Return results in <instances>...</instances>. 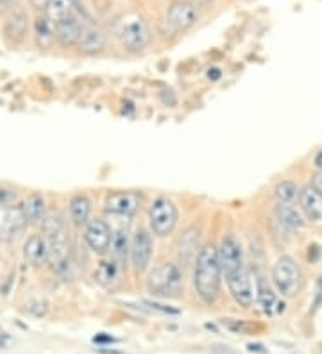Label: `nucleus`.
Wrapping results in <instances>:
<instances>
[{
    "label": "nucleus",
    "instance_id": "obj_21",
    "mask_svg": "<svg viewBox=\"0 0 322 354\" xmlns=\"http://www.w3.org/2000/svg\"><path fill=\"white\" fill-rule=\"evenodd\" d=\"M35 38L39 48H51L56 39V24L47 15H38L35 18Z\"/></svg>",
    "mask_w": 322,
    "mask_h": 354
},
{
    "label": "nucleus",
    "instance_id": "obj_27",
    "mask_svg": "<svg viewBox=\"0 0 322 354\" xmlns=\"http://www.w3.org/2000/svg\"><path fill=\"white\" fill-rule=\"evenodd\" d=\"M72 11H73V0H48L45 15L51 18L52 22L57 24L61 22L63 18L72 17Z\"/></svg>",
    "mask_w": 322,
    "mask_h": 354
},
{
    "label": "nucleus",
    "instance_id": "obj_1",
    "mask_svg": "<svg viewBox=\"0 0 322 354\" xmlns=\"http://www.w3.org/2000/svg\"><path fill=\"white\" fill-rule=\"evenodd\" d=\"M222 267H220L219 249L215 245H204L199 251L193 270V286L202 303L213 304L220 294Z\"/></svg>",
    "mask_w": 322,
    "mask_h": 354
},
{
    "label": "nucleus",
    "instance_id": "obj_14",
    "mask_svg": "<svg viewBox=\"0 0 322 354\" xmlns=\"http://www.w3.org/2000/svg\"><path fill=\"white\" fill-rule=\"evenodd\" d=\"M107 44V36L100 27L93 26V24H88V26L82 27L81 38H79L78 48L81 54L84 56H95L99 52L104 50Z\"/></svg>",
    "mask_w": 322,
    "mask_h": 354
},
{
    "label": "nucleus",
    "instance_id": "obj_23",
    "mask_svg": "<svg viewBox=\"0 0 322 354\" xmlns=\"http://www.w3.org/2000/svg\"><path fill=\"white\" fill-rule=\"evenodd\" d=\"M197 247H199V229L190 227L183 234L179 242V258L185 265L193 263V259H197Z\"/></svg>",
    "mask_w": 322,
    "mask_h": 354
},
{
    "label": "nucleus",
    "instance_id": "obj_4",
    "mask_svg": "<svg viewBox=\"0 0 322 354\" xmlns=\"http://www.w3.org/2000/svg\"><path fill=\"white\" fill-rule=\"evenodd\" d=\"M272 281L276 290L285 297H294L301 288V270L294 258L281 256L272 268Z\"/></svg>",
    "mask_w": 322,
    "mask_h": 354
},
{
    "label": "nucleus",
    "instance_id": "obj_25",
    "mask_svg": "<svg viewBox=\"0 0 322 354\" xmlns=\"http://www.w3.org/2000/svg\"><path fill=\"white\" fill-rule=\"evenodd\" d=\"M131 249V240H129L127 227H118L111 234V252L113 258L118 261H124Z\"/></svg>",
    "mask_w": 322,
    "mask_h": 354
},
{
    "label": "nucleus",
    "instance_id": "obj_26",
    "mask_svg": "<svg viewBox=\"0 0 322 354\" xmlns=\"http://www.w3.org/2000/svg\"><path fill=\"white\" fill-rule=\"evenodd\" d=\"M276 218L285 229H290V231H296V229L303 227V218L297 213V209H294L292 206L288 204H279L276 207Z\"/></svg>",
    "mask_w": 322,
    "mask_h": 354
},
{
    "label": "nucleus",
    "instance_id": "obj_13",
    "mask_svg": "<svg viewBox=\"0 0 322 354\" xmlns=\"http://www.w3.org/2000/svg\"><path fill=\"white\" fill-rule=\"evenodd\" d=\"M47 243H48V261L52 263V267L61 270V268L66 267L69 263V254H70V242L69 234L64 229L57 231L54 234H48Z\"/></svg>",
    "mask_w": 322,
    "mask_h": 354
},
{
    "label": "nucleus",
    "instance_id": "obj_16",
    "mask_svg": "<svg viewBox=\"0 0 322 354\" xmlns=\"http://www.w3.org/2000/svg\"><path fill=\"white\" fill-rule=\"evenodd\" d=\"M299 206L312 222H322V194L314 186H306L299 194Z\"/></svg>",
    "mask_w": 322,
    "mask_h": 354
},
{
    "label": "nucleus",
    "instance_id": "obj_39",
    "mask_svg": "<svg viewBox=\"0 0 322 354\" xmlns=\"http://www.w3.org/2000/svg\"><path fill=\"white\" fill-rule=\"evenodd\" d=\"M193 6H210L213 0H188Z\"/></svg>",
    "mask_w": 322,
    "mask_h": 354
},
{
    "label": "nucleus",
    "instance_id": "obj_7",
    "mask_svg": "<svg viewBox=\"0 0 322 354\" xmlns=\"http://www.w3.org/2000/svg\"><path fill=\"white\" fill-rule=\"evenodd\" d=\"M219 259L220 267H222V274L226 277L238 272V270H242L245 267L244 249H242L240 242L233 234H226L222 238V242H220L219 247Z\"/></svg>",
    "mask_w": 322,
    "mask_h": 354
},
{
    "label": "nucleus",
    "instance_id": "obj_38",
    "mask_svg": "<svg viewBox=\"0 0 322 354\" xmlns=\"http://www.w3.org/2000/svg\"><path fill=\"white\" fill-rule=\"evenodd\" d=\"M314 163H315V167H317L319 170H322V151L317 152V156H315Z\"/></svg>",
    "mask_w": 322,
    "mask_h": 354
},
{
    "label": "nucleus",
    "instance_id": "obj_12",
    "mask_svg": "<svg viewBox=\"0 0 322 354\" xmlns=\"http://www.w3.org/2000/svg\"><path fill=\"white\" fill-rule=\"evenodd\" d=\"M152 258V238L145 229H138L131 238V249H129V259L136 270H145Z\"/></svg>",
    "mask_w": 322,
    "mask_h": 354
},
{
    "label": "nucleus",
    "instance_id": "obj_31",
    "mask_svg": "<svg viewBox=\"0 0 322 354\" xmlns=\"http://www.w3.org/2000/svg\"><path fill=\"white\" fill-rule=\"evenodd\" d=\"M18 201V195L13 188L6 185H0V207L2 206H15Z\"/></svg>",
    "mask_w": 322,
    "mask_h": 354
},
{
    "label": "nucleus",
    "instance_id": "obj_3",
    "mask_svg": "<svg viewBox=\"0 0 322 354\" xmlns=\"http://www.w3.org/2000/svg\"><path fill=\"white\" fill-rule=\"evenodd\" d=\"M179 218L176 204L167 197H158L149 209L150 231L156 236H168L174 231Z\"/></svg>",
    "mask_w": 322,
    "mask_h": 354
},
{
    "label": "nucleus",
    "instance_id": "obj_10",
    "mask_svg": "<svg viewBox=\"0 0 322 354\" xmlns=\"http://www.w3.org/2000/svg\"><path fill=\"white\" fill-rule=\"evenodd\" d=\"M226 281H228V288L236 304H240L242 308L253 306L254 297H256V288H254L253 277H251V272L247 268L244 267L238 272L231 274V276L226 277Z\"/></svg>",
    "mask_w": 322,
    "mask_h": 354
},
{
    "label": "nucleus",
    "instance_id": "obj_33",
    "mask_svg": "<svg viewBox=\"0 0 322 354\" xmlns=\"http://www.w3.org/2000/svg\"><path fill=\"white\" fill-rule=\"evenodd\" d=\"M310 186H314L315 190L322 194V170H317V172L312 176V183H310Z\"/></svg>",
    "mask_w": 322,
    "mask_h": 354
},
{
    "label": "nucleus",
    "instance_id": "obj_37",
    "mask_svg": "<svg viewBox=\"0 0 322 354\" xmlns=\"http://www.w3.org/2000/svg\"><path fill=\"white\" fill-rule=\"evenodd\" d=\"M161 99H163L165 104H168V99L172 100V104H176V97H174V93H172L170 90H167L165 93H161Z\"/></svg>",
    "mask_w": 322,
    "mask_h": 354
},
{
    "label": "nucleus",
    "instance_id": "obj_18",
    "mask_svg": "<svg viewBox=\"0 0 322 354\" xmlns=\"http://www.w3.org/2000/svg\"><path fill=\"white\" fill-rule=\"evenodd\" d=\"M81 24L75 20V17H66L61 22L56 24V41L64 48L78 47L79 38H81Z\"/></svg>",
    "mask_w": 322,
    "mask_h": 354
},
{
    "label": "nucleus",
    "instance_id": "obj_29",
    "mask_svg": "<svg viewBox=\"0 0 322 354\" xmlns=\"http://www.w3.org/2000/svg\"><path fill=\"white\" fill-rule=\"evenodd\" d=\"M222 326L226 329L233 333H238V335H249L253 331V326L245 324L244 320H235V319H224Z\"/></svg>",
    "mask_w": 322,
    "mask_h": 354
},
{
    "label": "nucleus",
    "instance_id": "obj_41",
    "mask_svg": "<svg viewBox=\"0 0 322 354\" xmlns=\"http://www.w3.org/2000/svg\"><path fill=\"white\" fill-rule=\"evenodd\" d=\"M95 342H115L111 337H95Z\"/></svg>",
    "mask_w": 322,
    "mask_h": 354
},
{
    "label": "nucleus",
    "instance_id": "obj_20",
    "mask_svg": "<svg viewBox=\"0 0 322 354\" xmlns=\"http://www.w3.org/2000/svg\"><path fill=\"white\" fill-rule=\"evenodd\" d=\"M95 279L99 281L104 288H116V285L120 283V261L115 258L100 261L99 268L95 270Z\"/></svg>",
    "mask_w": 322,
    "mask_h": 354
},
{
    "label": "nucleus",
    "instance_id": "obj_34",
    "mask_svg": "<svg viewBox=\"0 0 322 354\" xmlns=\"http://www.w3.org/2000/svg\"><path fill=\"white\" fill-rule=\"evenodd\" d=\"M322 304V276L317 279V286H315V306Z\"/></svg>",
    "mask_w": 322,
    "mask_h": 354
},
{
    "label": "nucleus",
    "instance_id": "obj_24",
    "mask_svg": "<svg viewBox=\"0 0 322 354\" xmlns=\"http://www.w3.org/2000/svg\"><path fill=\"white\" fill-rule=\"evenodd\" d=\"M256 301L267 315H272V313H274V308L279 306L278 297H276V294L272 292L271 285H269L263 277H258L256 281Z\"/></svg>",
    "mask_w": 322,
    "mask_h": 354
},
{
    "label": "nucleus",
    "instance_id": "obj_8",
    "mask_svg": "<svg viewBox=\"0 0 322 354\" xmlns=\"http://www.w3.org/2000/svg\"><path fill=\"white\" fill-rule=\"evenodd\" d=\"M122 44L127 50L138 52L145 48L150 41V29L145 24V20L140 17L129 18L127 22H124L120 30Z\"/></svg>",
    "mask_w": 322,
    "mask_h": 354
},
{
    "label": "nucleus",
    "instance_id": "obj_32",
    "mask_svg": "<svg viewBox=\"0 0 322 354\" xmlns=\"http://www.w3.org/2000/svg\"><path fill=\"white\" fill-rule=\"evenodd\" d=\"M143 306L149 308L150 311L161 313V315H179V310H176V308L167 306V304L161 303H154V301H143Z\"/></svg>",
    "mask_w": 322,
    "mask_h": 354
},
{
    "label": "nucleus",
    "instance_id": "obj_11",
    "mask_svg": "<svg viewBox=\"0 0 322 354\" xmlns=\"http://www.w3.org/2000/svg\"><path fill=\"white\" fill-rule=\"evenodd\" d=\"M142 201V194L138 192H116V194L107 195L104 206H106V212L111 215L131 216L140 209Z\"/></svg>",
    "mask_w": 322,
    "mask_h": 354
},
{
    "label": "nucleus",
    "instance_id": "obj_42",
    "mask_svg": "<svg viewBox=\"0 0 322 354\" xmlns=\"http://www.w3.org/2000/svg\"><path fill=\"white\" fill-rule=\"evenodd\" d=\"M321 349H322V344H321Z\"/></svg>",
    "mask_w": 322,
    "mask_h": 354
},
{
    "label": "nucleus",
    "instance_id": "obj_30",
    "mask_svg": "<svg viewBox=\"0 0 322 354\" xmlns=\"http://www.w3.org/2000/svg\"><path fill=\"white\" fill-rule=\"evenodd\" d=\"M26 310L30 311L33 315L43 317L48 311V303L43 301V299H30V301L26 303Z\"/></svg>",
    "mask_w": 322,
    "mask_h": 354
},
{
    "label": "nucleus",
    "instance_id": "obj_5",
    "mask_svg": "<svg viewBox=\"0 0 322 354\" xmlns=\"http://www.w3.org/2000/svg\"><path fill=\"white\" fill-rule=\"evenodd\" d=\"M199 20L197 8L188 2V0H176L172 2L165 15V24L170 27L174 32H181V30L192 29Z\"/></svg>",
    "mask_w": 322,
    "mask_h": 354
},
{
    "label": "nucleus",
    "instance_id": "obj_6",
    "mask_svg": "<svg viewBox=\"0 0 322 354\" xmlns=\"http://www.w3.org/2000/svg\"><path fill=\"white\" fill-rule=\"evenodd\" d=\"M27 218L21 206L0 207V242H11L27 227Z\"/></svg>",
    "mask_w": 322,
    "mask_h": 354
},
{
    "label": "nucleus",
    "instance_id": "obj_17",
    "mask_svg": "<svg viewBox=\"0 0 322 354\" xmlns=\"http://www.w3.org/2000/svg\"><path fill=\"white\" fill-rule=\"evenodd\" d=\"M4 35L11 44H21L27 35V15L24 9L17 8L6 17Z\"/></svg>",
    "mask_w": 322,
    "mask_h": 354
},
{
    "label": "nucleus",
    "instance_id": "obj_19",
    "mask_svg": "<svg viewBox=\"0 0 322 354\" xmlns=\"http://www.w3.org/2000/svg\"><path fill=\"white\" fill-rule=\"evenodd\" d=\"M21 209H24V215L27 218V224H43L45 216H47V203H45V197L39 192H33V194L27 195V199L24 203V206H21Z\"/></svg>",
    "mask_w": 322,
    "mask_h": 354
},
{
    "label": "nucleus",
    "instance_id": "obj_40",
    "mask_svg": "<svg viewBox=\"0 0 322 354\" xmlns=\"http://www.w3.org/2000/svg\"><path fill=\"white\" fill-rule=\"evenodd\" d=\"M11 2H13V0H0V9L9 8V6H11Z\"/></svg>",
    "mask_w": 322,
    "mask_h": 354
},
{
    "label": "nucleus",
    "instance_id": "obj_9",
    "mask_svg": "<svg viewBox=\"0 0 322 354\" xmlns=\"http://www.w3.org/2000/svg\"><path fill=\"white\" fill-rule=\"evenodd\" d=\"M111 227L107 225L106 221L102 218H95L84 225V243L91 249L95 254H106L111 249Z\"/></svg>",
    "mask_w": 322,
    "mask_h": 354
},
{
    "label": "nucleus",
    "instance_id": "obj_2",
    "mask_svg": "<svg viewBox=\"0 0 322 354\" xmlns=\"http://www.w3.org/2000/svg\"><path fill=\"white\" fill-rule=\"evenodd\" d=\"M147 288L156 297H177L183 288V272L176 263H161L150 272Z\"/></svg>",
    "mask_w": 322,
    "mask_h": 354
},
{
    "label": "nucleus",
    "instance_id": "obj_15",
    "mask_svg": "<svg viewBox=\"0 0 322 354\" xmlns=\"http://www.w3.org/2000/svg\"><path fill=\"white\" fill-rule=\"evenodd\" d=\"M24 259L33 267H42L48 261L47 238L42 234H30L24 243Z\"/></svg>",
    "mask_w": 322,
    "mask_h": 354
},
{
    "label": "nucleus",
    "instance_id": "obj_35",
    "mask_svg": "<svg viewBox=\"0 0 322 354\" xmlns=\"http://www.w3.org/2000/svg\"><path fill=\"white\" fill-rule=\"evenodd\" d=\"M220 77H222V72H220L219 68L208 70V79H210V81H219Z\"/></svg>",
    "mask_w": 322,
    "mask_h": 354
},
{
    "label": "nucleus",
    "instance_id": "obj_28",
    "mask_svg": "<svg viewBox=\"0 0 322 354\" xmlns=\"http://www.w3.org/2000/svg\"><path fill=\"white\" fill-rule=\"evenodd\" d=\"M299 194L301 190L294 181H281L274 188V195L279 204H292L294 201H299Z\"/></svg>",
    "mask_w": 322,
    "mask_h": 354
},
{
    "label": "nucleus",
    "instance_id": "obj_36",
    "mask_svg": "<svg viewBox=\"0 0 322 354\" xmlns=\"http://www.w3.org/2000/svg\"><path fill=\"white\" fill-rule=\"evenodd\" d=\"M30 4L35 6L36 9H42V11H45V9H47L48 0H30Z\"/></svg>",
    "mask_w": 322,
    "mask_h": 354
},
{
    "label": "nucleus",
    "instance_id": "obj_22",
    "mask_svg": "<svg viewBox=\"0 0 322 354\" xmlns=\"http://www.w3.org/2000/svg\"><path fill=\"white\" fill-rule=\"evenodd\" d=\"M70 218L75 225H86L90 222L91 201L86 195H73L69 203Z\"/></svg>",
    "mask_w": 322,
    "mask_h": 354
}]
</instances>
